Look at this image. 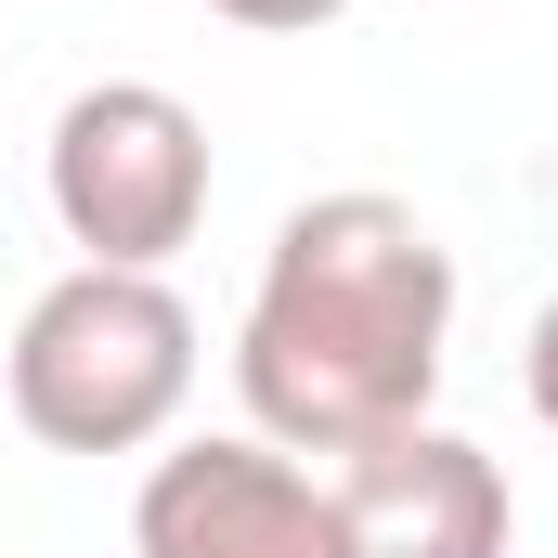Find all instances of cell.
<instances>
[{
    "mask_svg": "<svg viewBox=\"0 0 558 558\" xmlns=\"http://www.w3.org/2000/svg\"><path fill=\"white\" fill-rule=\"evenodd\" d=\"M351 558H507V468L468 428H390L325 468Z\"/></svg>",
    "mask_w": 558,
    "mask_h": 558,
    "instance_id": "5",
    "label": "cell"
},
{
    "mask_svg": "<svg viewBox=\"0 0 558 558\" xmlns=\"http://www.w3.org/2000/svg\"><path fill=\"white\" fill-rule=\"evenodd\" d=\"M131 558H351V533H338V494L286 441L221 428V441H169L143 468Z\"/></svg>",
    "mask_w": 558,
    "mask_h": 558,
    "instance_id": "4",
    "label": "cell"
},
{
    "mask_svg": "<svg viewBox=\"0 0 558 558\" xmlns=\"http://www.w3.org/2000/svg\"><path fill=\"white\" fill-rule=\"evenodd\" d=\"M221 26H247V39H312V26H338L351 0H208Z\"/></svg>",
    "mask_w": 558,
    "mask_h": 558,
    "instance_id": "6",
    "label": "cell"
},
{
    "mask_svg": "<svg viewBox=\"0 0 558 558\" xmlns=\"http://www.w3.org/2000/svg\"><path fill=\"white\" fill-rule=\"evenodd\" d=\"M520 390H533V416L558 428V299L533 312V338H520Z\"/></svg>",
    "mask_w": 558,
    "mask_h": 558,
    "instance_id": "7",
    "label": "cell"
},
{
    "mask_svg": "<svg viewBox=\"0 0 558 558\" xmlns=\"http://www.w3.org/2000/svg\"><path fill=\"white\" fill-rule=\"evenodd\" d=\"M13 428L52 454H143L195 403V312L169 274H52L13 325Z\"/></svg>",
    "mask_w": 558,
    "mask_h": 558,
    "instance_id": "2",
    "label": "cell"
},
{
    "mask_svg": "<svg viewBox=\"0 0 558 558\" xmlns=\"http://www.w3.org/2000/svg\"><path fill=\"white\" fill-rule=\"evenodd\" d=\"M39 195L65 221L78 260L105 274H169L208 221V118L156 78H92L52 143H39Z\"/></svg>",
    "mask_w": 558,
    "mask_h": 558,
    "instance_id": "3",
    "label": "cell"
},
{
    "mask_svg": "<svg viewBox=\"0 0 558 558\" xmlns=\"http://www.w3.org/2000/svg\"><path fill=\"white\" fill-rule=\"evenodd\" d=\"M441 351H454V247L403 195L338 182L286 208L260 247L234 325V403L286 454H351L441 403Z\"/></svg>",
    "mask_w": 558,
    "mask_h": 558,
    "instance_id": "1",
    "label": "cell"
}]
</instances>
